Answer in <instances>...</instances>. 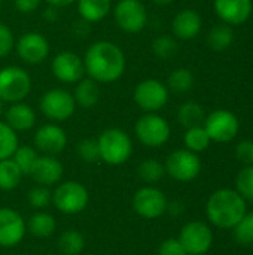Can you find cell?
<instances>
[{
  "label": "cell",
  "instance_id": "cell-1",
  "mask_svg": "<svg viewBox=\"0 0 253 255\" xmlns=\"http://www.w3.org/2000/svg\"><path fill=\"white\" fill-rule=\"evenodd\" d=\"M82 60L88 78L98 84H112L118 81L124 75L127 66L124 51L109 40H98L92 43Z\"/></svg>",
  "mask_w": 253,
  "mask_h": 255
},
{
  "label": "cell",
  "instance_id": "cell-2",
  "mask_svg": "<svg viewBox=\"0 0 253 255\" xmlns=\"http://www.w3.org/2000/svg\"><path fill=\"white\" fill-rule=\"evenodd\" d=\"M246 200L233 188L216 190L206 203V217L218 229L233 230L248 212Z\"/></svg>",
  "mask_w": 253,
  "mask_h": 255
},
{
  "label": "cell",
  "instance_id": "cell-3",
  "mask_svg": "<svg viewBox=\"0 0 253 255\" xmlns=\"http://www.w3.org/2000/svg\"><path fill=\"white\" fill-rule=\"evenodd\" d=\"M100 160L109 166H121L133 155V142L121 128H106L97 139Z\"/></svg>",
  "mask_w": 253,
  "mask_h": 255
},
{
  "label": "cell",
  "instance_id": "cell-4",
  "mask_svg": "<svg viewBox=\"0 0 253 255\" xmlns=\"http://www.w3.org/2000/svg\"><path fill=\"white\" fill-rule=\"evenodd\" d=\"M89 193L86 187L78 181H66L57 184L52 191V205L64 215H78L86 209Z\"/></svg>",
  "mask_w": 253,
  "mask_h": 255
},
{
  "label": "cell",
  "instance_id": "cell-5",
  "mask_svg": "<svg viewBox=\"0 0 253 255\" xmlns=\"http://www.w3.org/2000/svg\"><path fill=\"white\" fill-rule=\"evenodd\" d=\"M137 140L148 148H160L170 139L171 130L169 123L157 112H146L134 126Z\"/></svg>",
  "mask_w": 253,
  "mask_h": 255
},
{
  "label": "cell",
  "instance_id": "cell-6",
  "mask_svg": "<svg viewBox=\"0 0 253 255\" xmlns=\"http://www.w3.org/2000/svg\"><path fill=\"white\" fill-rule=\"evenodd\" d=\"M31 91L30 75L18 66L0 69V100L7 103L22 102Z\"/></svg>",
  "mask_w": 253,
  "mask_h": 255
},
{
  "label": "cell",
  "instance_id": "cell-7",
  "mask_svg": "<svg viewBox=\"0 0 253 255\" xmlns=\"http://www.w3.org/2000/svg\"><path fill=\"white\" fill-rule=\"evenodd\" d=\"M166 173L179 182H191L201 173V160L198 154L189 149H176L164 161Z\"/></svg>",
  "mask_w": 253,
  "mask_h": 255
},
{
  "label": "cell",
  "instance_id": "cell-8",
  "mask_svg": "<svg viewBox=\"0 0 253 255\" xmlns=\"http://www.w3.org/2000/svg\"><path fill=\"white\" fill-rule=\"evenodd\" d=\"M204 130L207 131L212 142L216 143H228L234 140L239 133L240 123L239 118L228 109H215L209 115H206Z\"/></svg>",
  "mask_w": 253,
  "mask_h": 255
},
{
  "label": "cell",
  "instance_id": "cell-9",
  "mask_svg": "<svg viewBox=\"0 0 253 255\" xmlns=\"http://www.w3.org/2000/svg\"><path fill=\"white\" fill-rule=\"evenodd\" d=\"M39 108L42 114L54 123L69 120L76 109L73 96L63 88H52L42 94Z\"/></svg>",
  "mask_w": 253,
  "mask_h": 255
},
{
  "label": "cell",
  "instance_id": "cell-10",
  "mask_svg": "<svg viewBox=\"0 0 253 255\" xmlns=\"http://www.w3.org/2000/svg\"><path fill=\"white\" fill-rule=\"evenodd\" d=\"M179 242L188 255H204L213 245V232L204 221H189L179 233Z\"/></svg>",
  "mask_w": 253,
  "mask_h": 255
},
{
  "label": "cell",
  "instance_id": "cell-11",
  "mask_svg": "<svg viewBox=\"0 0 253 255\" xmlns=\"http://www.w3.org/2000/svg\"><path fill=\"white\" fill-rule=\"evenodd\" d=\"M134 102L145 112H158L169 102V88L158 79L148 78L134 88Z\"/></svg>",
  "mask_w": 253,
  "mask_h": 255
},
{
  "label": "cell",
  "instance_id": "cell-12",
  "mask_svg": "<svg viewBox=\"0 0 253 255\" xmlns=\"http://www.w3.org/2000/svg\"><path fill=\"white\" fill-rule=\"evenodd\" d=\"M167 197L166 194L152 185H145L139 188L131 200L134 212L146 220H155L166 214L167 211Z\"/></svg>",
  "mask_w": 253,
  "mask_h": 255
},
{
  "label": "cell",
  "instance_id": "cell-13",
  "mask_svg": "<svg viewBox=\"0 0 253 255\" xmlns=\"http://www.w3.org/2000/svg\"><path fill=\"white\" fill-rule=\"evenodd\" d=\"M116 25L125 33H139L148 22V12L140 0H119L113 9Z\"/></svg>",
  "mask_w": 253,
  "mask_h": 255
},
{
  "label": "cell",
  "instance_id": "cell-14",
  "mask_svg": "<svg viewBox=\"0 0 253 255\" xmlns=\"http://www.w3.org/2000/svg\"><path fill=\"white\" fill-rule=\"evenodd\" d=\"M27 233V223L12 208H0V247L13 248L22 242Z\"/></svg>",
  "mask_w": 253,
  "mask_h": 255
},
{
  "label": "cell",
  "instance_id": "cell-15",
  "mask_svg": "<svg viewBox=\"0 0 253 255\" xmlns=\"http://www.w3.org/2000/svg\"><path fill=\"white\" fill-rule=\"evenodd\" d=\"M51 69L54 76L64 84H76L85 75L84 60L72 51L58 52L52 58Z\"/></svg>",
  "mask_w": 253,
  "mask_h": 255
},
{
  "label": "cell",
  "instance_id": "cell-16",
  "mask_svg": "<svg viewBox=\"0 0 253 255\" xmlns=\"http://www.w3.org/2000/svg\"><path fill=\"white\" fill-rule=\"evenodd\" d=\"M67 146L66 131L55 123L43 124L34 133V148L42 155H58Z\"/></svg>",
  "mask_w": 253,
  "mask_h": 255
},
{
  "label": "cell",
  "instance_id": "cell-17",
  "mask_svg": "<svg viewBox=\"0 0 253 255\" xmlns=\"http://www.w3.org/2000/svg\"><path fill=\"white\" fill-rule=\"evenodd\" d=\"M16 54L27 64H40L49 55V42L43 34L28 31L18 39Z\"/></svg>",
  "mask_w": 253,
  "mask_h": 255
},
{
  "label": "cell",
  "instance_id": "cell-18",
  "mask_svg": "<svg viewBox=\"0 0 253 255\" xmlns=\"http://www.w3.org/2000/svg\"><path fill=\"white\" fill-rule=\"evenodd\" d=\"M213 7L225 24L237 27L251 18L253 3L252 0H215Z\"/></svg>",
  "mask_w": 253,
  "mask_h": 255
},
{
  "label": "cell",
  "instance_id": "cell-19",
  "mask_svg": "<svg viewBox=\"0 0 253 255\" xmlns=\"http://www.w3.org/2000/svg\"><path fill=\"white\" fill-rule=\"evenodd\" d=\"M63 175L64 167L55 155H39L28 176H31L37 185L52 187L61 182Z\"/></svg>",
  "mask_w": 253,
  "mask_h": 255
},
{
  "label": "cell",
  "instance_id": "cell-20",
  "mask_svg": "<svg viewBox=\"0 0 253 255\" xmlns=\"http://www.w3.org/2000/svg\"><path fill=\"white\" fill-rule=\"evenodd\" d=\"M201 27H203V19L200 13L194 9L180 10L171 22V31L174 37L179 40L195 39L200 34Z\"/></svg>",
  "mask_w": 253,
  "mask_h": 255
},
{
  "label": "cell",
  "instance_id": "cell-21",
  "mask_svg": "<svg viewBox=\"0 0 253 255\" xmlns=\"http://www.w3.org/2000/svg\"><path fill=\"white\" fill-rule=\"evenodd\" d=\"M4 118H6L4 123L12 130H15L16 133L28 131L36 124V112H34V109L30 105L24 103V102H15V103H12L6 109Z\"/></svg>",
  "mask_w": 253,
  "mask_h": 255
},
{
  "label": "cell",
  "instance_id": "cell-22",
  "mask_svg": "<svg viewBox=\"0 0 253 255\" xmlns=\"http://www.w3.org/2000/svg\"><path fill=\"white\" fill-rule=\"evenodd\" d=\"M100 94L101 93H100L98 82H95L91 78H82L81 81L76 82L75 93L72 96H73L76 105H79L81 108H85V109H91L98 103Z\"/></svg>",
  "mask_w": 253,
  "mask_h": 255
},
{
  "label": "cell",
  "instance_id": "cell-23",
  "mask_svg": "<svg viewBox=\"0 0 253 255\" xmlns=\"http://www.w3.org/2000/svg\"><path fill=\"white\" fill-rule=\"evenodd\" d=\"M78 13L81 19L92 24L104 19L110 9H112V0H76Z\"/></svg>",
  "mask_w": 253,
  "mask_h": 255
},
{
  "label": "cell",
  "instance_id": "cell-24",
  "mask_svg": "<svg viewBox=\"0 0 253 255\" xmlns=\"http://www.w3.org/2000/svg\"><path fill=\"white\" fill-rule=\"evenodd\" d=\"M55 230H57L55 218L45 211H37L27 221V232L37 239H46L52 236Z\"/></svg>",
  "mask_w": 253,
  "mask_h": 255
},
{
  "label": "cell",
  "instance_id": "cell-25",
  "mask_svg": "<svg viewBox=\"0 0 253 255\" xmlns=\"http://www.w3.org/2000/svg\"><path fill=\"white\" fill-rule=\"evenodd\" d=\"M177 118H179V123L185 128H192V127H198V126L204 124L206 112H204V108L200 103L186 102L179 108Z\"/></svg>",
  "mask_w": 253,
  "mask_h": 255
},
{
  "label": "cell",
  "instance_id": "cell-26",
  "mask_svg": "<svg viewBox=\"0 0 253 255\" xmlns=\"http://www.w3.org/2000/svg\"><path fill=\"white\" fill-rule=\"evenodd\" d=\"M22 172L15 164L12 158L0 161V190L1 191H12L18 188L22 181Z\"/></svg>",
  "mask_w": 253,
  "mask_h": 255
},
{
  "label": "cell",
  "instance_id": "cell-27",
  "mask_svg": "<svg viewBox=\"0 0 253 255\" xmlns=\"http://www.w3.org/2000/svg\"><path fill=\"white\" fill-rule=\"evenodd\" d=\"M58 251L63 255H79L85 248V238L78 230H66L57 241Z\"/></svg>",
  "mask_w": 253,
  "mask_h": 255
},
{
  "label": "cell",
  "instance_id": "cell-28",
  "mask_svg": "<svg viewBox=\"0 0 253 255\" xmlns=\"http://www.w3.org/2000/svg\"><path fill=\"white\" fill-rule=\"evenodd\" d=\"M234 40V33L228 24H221L213 27L207 34V45L215 52L227 51Z\"/></svg>",
  "mask_w": 253,
  "mask_h": 255
},
{
  "label": "cell",
  "instance_id": "cell-29",
  "mask_svg": "<svg viewBox=\"0 0 253 255\" xmlns=\"http://www.w3.org/2000/svg\"><path fill=\"white\" fill-rule=\"evenodd\" d=\"M194 73L186 67L174 69L167 78V88L176 94H185L194 87Z\"/></svg>",
  "mask_w": 253,
  "mask_h": 255
},
{
  "label": "cell",
  "instance_id": "cell-30",
  "mask_svg": "<svg viewBox=\"0 0 253 255\" xmlns=\"http://www.w3.org/2000/svg\"><path fill=\"white\" fill-rule=\"evenodd\" d=\"M183 143H185V148L195 152V154H200V152H204L212 140L207 134V131L204 130L203 126H198V127H192V128H186L185 131V136H183Z\"/></svg>",
  "mask_w": 253,
  "mask_h": 255
},
{
  "label": "cell",
  "instance_id": "cell-31",
  "mask_svg": "<svg viewBox=\"0 0 253 255\" xmlns=\"http://www.w3.org/2000/svg\"><path fill=\"white\" fill-rule=\"evenodd\" d=\"M137 175H139L140 181H143L146 184H157L166 175V169L161 161H158L155 158H146L139 164Z\"/></svg>",
  "mask_w": 253,
  "mask_h": 255
},
{
  "label": "cell",
  "instance_id": "cell-32",
  "mask_svg": "<svg viewBox=\"0 0 253 255\" xmlns=\"http://www.w3.org/2000/svg\"><path fill=\"white\" fill-rule=\"evenodd\" d=\"M18 146V133L12 130L4 121H0V161L12 158Z\"/></svg>",
  "mask_w": 253,
  "mask_h": 255
},
{
  "label": "cell",
  "instance_id": "cell-33",
  "mask_svg": "<svg viewBox=\"0 0 253 255\" xmlns=\"http://www.w3.org/2000/svg\"><path fill=\"white\" fill-rule=\"evenodd\" d=\"M152 52L155 57H158L160 60H170L173 58L177 52H179V45H177V40L171 36H160V37H155L152 40Z\"/></svg>",
  "mask_w": 253,
  "mask_h": 255
},
{
  "label": "cell",
  "instance_id": "cell-34",
  "mask_svg": "<svg viewBox=\"0 0 253 255\" xmlns=\"http://www.w3.org/2000/svg\"><path fill=\"white\" fill-rule=\"evenodd\" d=\"M37 157H39V152L36 151V148L25 145V146H18L16 148V151L12 155V160L19 167L22 175L28 176L31 173V170H33V166H34Z\"/></svg>",
  "mask_w": 253,
  "mask_h": 255
},
{
  "label": "cell",
  "instance_id": "cell-35",
  "mask_svg": "<svg viewBox=\"0 0 253 255\" xmlns=\"http://www.w3.org/2000/svg\"><path fill=\"white\" fill-rule=\"evenodd\" d=\"M236 191L246 200L253 202V164L245 166L236 176Z\"/></svg>",
  "mask_w": 253,
  "mask_h": 255
},
{
  "label": "cell",
  "instance_id": "cell-36",
  "mask_svg": "<svg viewBox=\"0 0 253 255\" xmlns=\"http://www.w3.org/2000/svg\"><path fill=\"white\" fill-rule=\"evenodd\" d=\"M234 239L240 245H252L253 244V211H248L243 218L237 223V226L233 229Z\"/></svg>",
  "mask_w": 253,
  "mask_h": 255
},
{
  "label": "cell",
  "instance_id": "cell-37",
  "mask_svg": "<svg viewBox=\"0 0 253 255\" xmlns=\"http://www.w3.org/2000/svg\"><path fill=\"white\" fill-rule=\"evenodd\" d=\"M27 200H28V205L31 208L45 209V208L49 206V203H52V191L49 190V187L36 185L28 191Z\"/></svg>",
  "mask_w": 253,
  "mask_h": 255
},
{
  "label": "cell",
  "instance_id": "cell-38",
  "mask_svg": "<svg viewBox=\"0 0 253 255\" xmlns=\"http://www.w3.org/2000/svg\"><path fill=\"white\" fill-rule=\"evenodd\" d=\"M76 152L78 157L85 161V163H95L100 160V152H98V143L97 139H82L76 145Z\"/></svg>",
  "mask_w": 253,
  "mask_h": 255
},
{
  "label": "cell",
  "instance_id": "cell-39",
  "mask_svg": "<svg viewBox=\"0 0 253 255\" xmlns=\"http://www.w3.org/2000/svg\"><path fill=\"white\" fill-rule=\"evenodd\" d=\"M13 46H15V39L12 30L6 24L0 22V58L7 57L12 52Z\"/></svg>",
  "mask_w": 253,
  "mask_h": 255
},
{
  "label": "cell",
  "instance_id": "cell-40",
  "mask_svg": "<svg viewBox=\"0 0 253 255\" xmlns=\"http://www.w3.org/2000/svg\"><path fill=\"white\" fill-rule=\"evenodd\" d=\"M236 157L243 166L253 164V140H242L236 146Z\"/></svg>",
  "mask_w": 253,
  "mask_h": 255
},
{
  "label": "cell",
  "instance_id": "cell-41",
  "mask_svg": "<svg viewBox=\"0 0 253 255\" xmlns=\"http://www.w3.org/2000/svg\"><path fill=\"white\" fill-rule=\"evenodd\" d=\"M158 255H188L186 251L183 250L182 244L179 242V239L170 238L166 239L160 244L158 247Z\"/></svg>",
  "mask_w": 253,
  "mask_h": 255
},
{
  "label": "cell",
  "instance_id": "cell-42",
  "mask_svg": "<svg viewBox=\"0 0 253 255\" xmlns=\"http://www.w3.org/2000/svg\"><path fill=\"white\" fill-rule=\"evenodd\" d=\"M42 0H13V4L18 12L21 13H33L39 6Z\"/></svg>",
  "mask_w": 253,
  "mask_h": 255
},
{
  "label": "cell",
  "instance_id": "cell-43",
  "mask_svg": "<svg viewBox=\"0 0 253 255\" xmlns=\"http://www.w3.org/2000/svg\"><path fill=\"white\" fill-rule=\"evenodd\" d=\"M72 30L78 37H86L91 31V24L84 19H79L72 25Z\"/></svg>",
  "mask_w": 253,
  "mask_h": 255
},
{
  "label": "cell",
  "instance_id": "cell-44",
  "mask_svg": "<svg viewBox=\"0 0 253 255\" xmlns=\"http://www.w3.org/2000/svg\"><path fill=\"white\" fill-rule=\"evenodd\" d=\"M166 212H169V214H171V215H174V217L182 215V214L185 212V205H183L182 202H179V200L169 202V203H167V211H166Z\"/></svg>",
  "mask_w": 253,
  "mask_h": 255
},
{
  "label": "cell",
  "instance_id": "cell-45",
  "mask_svg": "<svg viewBox=\"0 0 253 255\" xmlns=\"http://www.w3.org/2000/svg\"><path fill=\"white\" fill-rule=\"evenodd\" d=\"M58 16H60L58 7H55V6H49V4H48V7L43 10V18H45L48 22H55V21L58 19Z\"/></svg>",
  "mask_w": 253,
  "mask_h": 255
},
{
  "label": "cell",
  "instance_id": "cell-46",
  "mask_svg": "<svg viewBox=\"0 0 253 255\" xmlns=\"http://www.w3.org/2000/svg\"><path fill=\"white\" fill-rule=\"evenodd\" d=\"M49 6H55V7H67L73 3H76V0H45Z\"/></svg>",
  "mask_w": 253,
  "mask_h": 255
},
{
  "label": "cell",
  "instance_id": "cell-47",
  "mask_svg": "<svg viewBox=\"0 0 253 255\" xmlns=\"http://www.w3.org/2000/svg\"><path fill=\"white\" fill-rule=\"evenodd\" d=\"M152 1L158 6H167V4H171L174 0H152Z\"/></svg>",
  "mask_w": 253,
  "mask_h": 255
},
{
  "label": "cell",
  "instance_id": "cell-48",
  "mask_svg": "<svg viewBox=\"0 0 253 255\" xmlns=\"http://www.w3.org/2000/svg\"><path fill=\"white\" fill-rule=\"evenodd\" d=\"M4 114V102L3 100H0V117Z\"/></svg>",
  "mask_w": 253,
  "mask_h": 255
},
{
  "label": "cell",
  "instance_id": "cell-49",
  "mask_svg": "<svg viewBox=\"0 0 253 255\" xmlns=\"http://www.w3.org/2000/svg\"><path fill=\"white\" fill-rule=\"evenodd\" d=\"M0 9H1V0H0Z\"/></svg>",
  "mask_w": 253,
  "mask_h": 255
}]
</instances>
